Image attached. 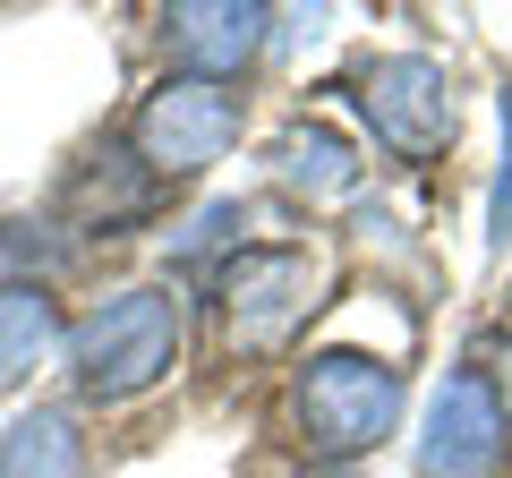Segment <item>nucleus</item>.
Here are the masks:
<instances>
[{
    "label": "nucleus",
    "instance_id": "obj_12",
    "mask_svg": "<svg viewBox=\"0 0 512 478\" xmlns=\"http://www.w3.org/2000/svg\"><path fill=\"white\" fill-rule=\"evenodd\" d=\"M308 478H359V470H333V461H325V470H308Z\"/></svg>",
    "mask_w": 512,
    "mask_h": 478
},
{
    "label": "nucleus",
    "instance_id": "obj_1",
    "mask_svg": "<svg viewBox=\"0 0 512 478\" xmlns=\"http://www.w3.org/2000/svg\"><path fill=\"white\" fill-rule=\"evenodd\" d=\"M180 342H188L180 299L137 282V291H111L103 308H86L60 350H69V376L86 402H137L180 368Z\"/></svg>",
    "mask_w": 512,
    "mask_h": 478
},
{
    "label": "nucleus",
    "instance_id": "obj_8",
    "mask_svg": "<svg viewBox=\"0 0 512 478\" xmlns=\"http://www.w3.org/2000/svg\"><path fill=\"white\" fill-rule=\"evenodd\" d=\"M0 478H86V436L77 410H18L0 427Z\"/></svg>",
    "mask_w": 512,
    "mask_h": 478
},
{
    "label": "nucleus",
    "instance_id": "obj_10",
    "mask_svg": "<svg viewBox=\"0 0 512 478\" xmlns=\"http://www.w3.org/2000/svg\"><path fill=\"white\" fill-rule=\"evenodd\" d=\"M60 342H69V325H60L52 291L43 282H0V393L26 385Z\"/></svg>",
    "mask_w": 512,
    "mask_h": 478
},
{
    "label": "nucleus",
    "instance_id": "obj_7",
    "mask_svg": "<svg viewBox=\"0 0 512 478\" xmlns=\"http://www.w3.org/2000/svg\"><path fill=\"white\" fill-rule=\"evenodd\" d=\"M265 26H274V9H256V0H180L163 18V35H171V60H180L188 77L231 86V77L265 52Z\"/></svg>",
    "mask_w": 512,
    "mask_h": 478
},
{
    "label": "nucleus",
    "instance_id": "obj_9",
    "mask_svg": "<svg viewBox=\"0 0 512 478\" xmlns=\"http://www.w3.org/2000/svg\"><path fill=\"white\" fill-rule=\"evenodd\" d=\"M274 171L282 188H299V197H350L359 188V146H350L342 129H325V120H291V129L274 137Z\"/></svg>",
    "mask_w": 512,
    "mask_h": 478
},
{
    "label": "nucleus",
    "instance_id": "obj_5",
    "mask_svg": "<svg viewBox=\"0 0 512 478\" xmlns=\"http://www.w3.org/2000/svg\"><path fill=\"white\" fill-rule=\"evenodd\" d=\"M350 103L393 163H436L453 146V77L427 52H376L350 77Z\"/></svg>",
    "mask_w": 512,
    "mask_h": 478
},
{
    "label": "nucleus",
    "instance_id": "obj_4",
    "mask_svg": "<svg viewBox=\"0 0 512 478\" xmlns=\"http://www.w3.org/2000/svg\"><path fill=\"white\" fill-rule=\"evenodd\" d=\"M239 94L231 86H214V77H188V69H171L163 86L137 103V163L154 171V180H197V171H214L222 154L239 146Z\"/></svg>",
    "mask_w": 512,
    "mask_h": 478
},
{
    "label": "nucleus",
    "instance_id": "obj_11",
    "mask_svg": "<svg viewBox=\"0 0 512 478\" xmlns=\"http://www.w3.org/2000/svg\"><path fill=\"white\" fill-rule=\"evenodd\" d=\"M495 120H504V163H495V197H487V239L512 248V86L495 94Z\"/></svg>",
    "mask_w": 512,
    "mask_h": 478
},
{
    "label": "nucleus",
    "instance_id": "obj_6",
    "mask_svg": "<svg viewBox=\"0 0 512 478\" xmlns=\"http://www.w3.org/2000/svg\"><path fill=\"white\" fill-rule=\"evenodd\" d=\"M504 402H495V385L478 368L444 376V393L427 402V436H419V470L427 478H487L495 461H504Z\"/></svg>",
    "mask_w": 512,
    "mask_h": 478
},
{
    "label": "nucleus",
    "instance_id": "obj_2",
    "mask_svg": "<svg viewBox=\"0 0 512 478\" xmlns=\"http://www.w3.org/2000/svg\"><path fill=\"white\" fill-rule=\"evenodd\" d=\"M402 368L367 359V350H316L308 368L291 376V419L308 436V453H325L333 470H359L393 427H402Z\"/></svg>",
    "mask_w": 512,
    "mask_h": 478
},
{
    "label": "nucleus",
    "instance_id": "obj_3",
    "mask_svg": "<svg viewBox=\"0 0 512 478\" xmlns=\"http://www.w3.org/2000/svg\"><path fill=\"white\" fill-rule=\"evenodd\" d=\"M214 308H222V342L239 359H265L325 308V257L316 248H239L214 274Z\"/></svg>",
    "mask_w": 512,
    "mask_h": 478
}]
</instances>
